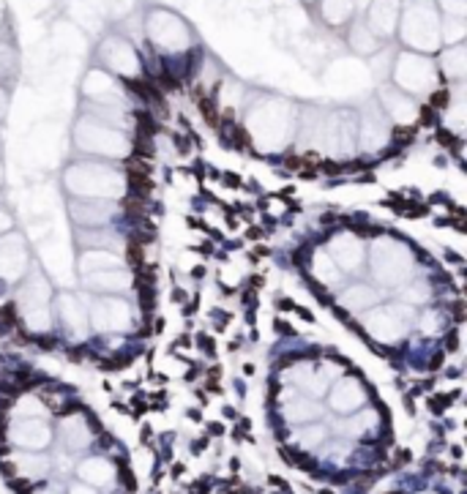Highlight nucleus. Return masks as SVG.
Instances as JSON below:
<instances>
[{"instance_id":"obj_9","label":"nucleus","mask_w":467,"mask_h":494,"mask_svg":"<svg viewBox=\"0 0 467 494\" xmlns=\"http://www.w3.org/2000/svg\"><path fill=\"white\" fill-rule=\"evenodd\" d=\"M331 399H334V407L339 412H353L363 404V388L358 385V380L347 377L334 388V396H331Z\"/></svg>"},{"instance_id":"obj_18","label":"nucleus","mask_w":467,"mask_h":494,"mask_svg":"<svg viewBox=\"0 0 467 494\" xmlns=\"http://www.w3.org/2000/svg\"><path fill=\"white\" fill-rule=\"evenodd\" d=\"M71 494H93V491L85 489V486H77V489H71Z\"/></svg>"},{"instance_id":"obj_12","label":"nucleus","mask_w":467,"mask_h":494,"mask_svg":"<svg viewBox=\"0 0 467 494\" xmlns=\"http://www.w3.org/2000/svg\"><path fill=\"white\" fill-rule=\"evenodd\" d=\"M380 295L375 290H369V287H350L342 298H339V303L344 309H350V312H361V309H369L371 303H377Z\"/></svg>"},{"instance_id":"obj_14","label":"nucleus","mask_w":467,"mask_h":494,"mask_svg":"<svg viewBox=\"0 0 467 494\" xmlns=\"http://www.w3.org/2000/svg\"><path fill=\"white\" fill-rule=\"evenodd\" d=\"M80 475L90 483H109L112 481V467L101 459H88L85 464L80 467Z\"/></svg>"},{"instance_id":"obj_3","label":"nucleus","mask_w":467,"mask_h":494,"mask_svg":"<svg viewBox=\"0 0 467 494\" xmlns=\"http://www.w3.org/2000/svg\"><path fill=\"white\" fill-rule=\"evenodd\" d=\"M410 320H413V309H410L407 303L405 306H402V303H391V306H383V309L369 312V317H363V325H366V331L375 339L391 344V341H399L407 333Z\"/></svg>"},{"instance_id":"obj_5","label":"nucleus","mask_w":467,"mask_h":494,"mask_svg":"<svg viewBox=\"0 0 467 494\" xmlns=\"http://www.w3.org/2000/svg\"><path fill=\"white\" fill-rule=\"evenodd\" d=\"M93 328L107 333V331H126L131 325V309L121 298H99L90 312Z\"/></svg>"},{"instance_id":"obj_7","label":"nucleus","mask_w":467,"mask_h":494,"mask_svg":"<svg viewBox=\"0 0 467 494\" xmlns=\"http://www.w3.org/2000/svg\"><path fill=\"white\" fill-rule=\"evenodd\" d=\"M25 268V251H22V241L19 235H14V241L9 238L0 246V278H17Z\"/></svg>"},{"instance_id":"obj_4","label":"nucleus","mask_w":467,"mask_h":494,"mask_svg":"<svg viewBox=\"0 0 467 494\" xmlns=\"http://www.w3.org/2000/svg\"><path fill=\"white\" fill-rule=\"evenodd\" d=\"M46 303H50V287L41 276H33V281H30L25 290H22V312H25V320L30 328L36 331H44L46 325H50V317H46Z\"/></svg>"},{"instance_id":"obj_10","label":"nucleus","mask_w":467,"mask_h":494,"mask_svg":"<svg viewBox=\"0 0 467 494\" xmlns=\"http://www.w3.org/2000/svg\"><path fill=\"white\" fill-rule=\"evenodd\" d=\"M14 440H17L22 448H44V442L50 440V429H46L41 420H22V424L14 429Z\"/></svg>"},{"instance_id":"obj_1","label":"nucleus","mask_w":467,"mask_h":494,"mask_svg":"<svg viewBox=\"0 0 467 494\" xmlns=\"http://www.w3.org/2000/svg\"><path fill=\"white\" fill-rule=\"evenodd\" d=\"M371 270H375V278L380 284H388V287L402 284L413 276V257L402 243L383 238L371 249Z\"/></svg>"},{"instance_id":"obj_2","label":"nucleus","mask_w":467,"mask_h":494,"mask_svg":"<svg viewBox=\"0 0 467 494\" xmlns=\"http://www.w3.org/2000/svg\"><path fill=\"white\" fill-rule=\"evenodd\" d=\"M68 189L82 197H121L123 178L104 167H74L68 175Z\"/></svg>"},{"instance_id":"obj_16","label":"nucleus","mask_w":467,"mask_h":494,"mask_svg":"<svg viewBox=\"0 0 467 494\" xmlns=\"http://www.w3.org/2000/svg\"><path fill=\"white\" fill-rule=\"evenodd\" d=\"M402 298L407 300V303H418V300H426L429 298V287H426L424 281H418L413 287H407L405 292H402Z\"/></svg>"},{"instance_id":"obj_11","label":"nucleus","mask_w":467,"mask_h":494,"mask_svg":"<svg viewBox=\"0 0 467 494\" xmlns=\"http://www.w3.org/2000/svg\"><path fill=\"white\" fill-rule=\"evenodd\" d=\"M58 306H60L63 322L68 325V331H74L77 339H82L85 336V317H82L80 303H77L71 295H60V298H58Z\"/></svg>"},{"instance_id":"obj_15","label":"nucleus","mask_w":467,"mask_h":494,"mask_svg":"<svg viewBox=\"0 0 467 494\" xmlns=\"http://www.w3.org/2000/svg\"><path fill=\"white\" fill-rule=\"evenodd\" d=\"M312 268H314V276H317L322 284H334L336 278H339V270H336V265H334V260H331L325 251L314 254V262H312Z\"/></svg>"},{"instance_id":"obj_8","label":"nucleus","mask_w":467,"mask_h":494,"mask_svg":"<svg viewBox=\"0 0 467 494\" xmlns=\"http://www.w3.org/2000/svg\"><path fill=\"white\" fill-rule=\"evenodd\" d=\"M85 284L96 292H118V290H129L131 287V276L126 270L115 268V270H99V273H88Z\"/></svg>"},{"instance_id":"obj_6","label":"nucleus","mask_w":467,"mask_h":494,"mask_svg":"<svg viewBox=\"0 0 467 494\" xmlns=\"http://www.w3.org/2000/svg\"><path fill=\"white\" fill-rule=\"evenodd\" d=\"M331 260H334V265H342L347 270H355L361 268L363 262V249H361V241L355 235H339L334 238V243H331Z\"/></svg>"},{"instance_id":"obj_17","label":"nucleus","mask_w":467,"mask_h":494,"mask_svg":"<svg viewBox=\"0 0 467 494\" xmlns=\"http://www.w3.org/2000/svg\"><path fill=\"white\" fill-rule=\"evenodd\" d=\"M6 227H11V219L6 216V213H0V232H3Z\"/></svg>"},{"instance_id":"obj_13","label":"nucleus","mask_w":467,"mask_h":494,"mask_svg":"<svg viewBox=\"0 0 467 494\" xmlns=\"http://www.w3.org/2000/svg\"><path fill=\"white\" fill-rule=\"evenodd\" d=\"M80 268H82V273L88 276V273H99V270L121 268V260L112 257V254H107V251H88V254H82Z\"/></svg>"}]
</instances>
